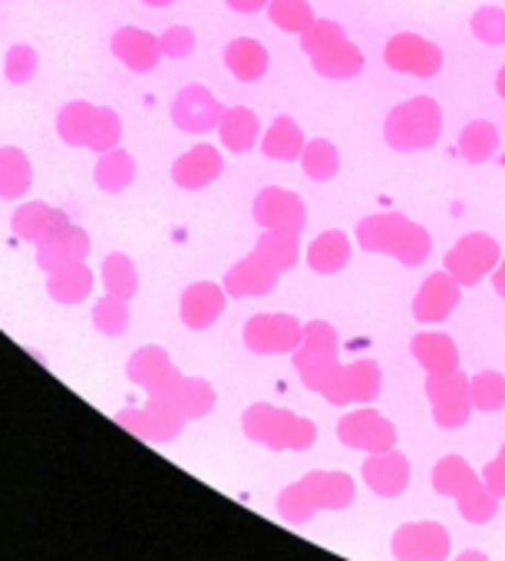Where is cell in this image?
Masks as SVG:
<instances>
[{"instance_id": "e0dca14e", "label": "cell", "mask_w": 505, "mask_h": 561, "mask_svg": "<svg viewBox=\"0 0 505 561\" xmlns=\"http://www.w3.org/2000/svg\"><path fill=\"white\" fill-rule=\"evenodd\" d=\"M113 57L133 73H152L162 60V47L159 37H152L149 31L123 27L113 34Z\"/></svg>"}, {"instance_id": "ba28073f", "label": "cell", "mask_w": 505, "mask_h": 561, "mask_svg": "<svg viewBox=\"0 0 505 561\" xmlns=\"http://www.w3.org/2000/svg\"><path fill=\"white\" fill-rule=\"evenodd\" d=\"M301 321L291 314H255L244 324V344L255 354H288L301 344Z\"/></svg>"}, {"instance_id": "7a4b0ae2", "label": "cell", "mask_w": 505, "mask_h": 561, "mask_svg": "<svg viewBox=\"0 0 505 561\" xmlns=\"http://www.w3.org/2000/svg\"><path fill=\"white\" fill-rule=\"evenodd\" d=\"M301 50L311 60V67L328 80H354L364 70L360 47L334 21H314L301 34Z\"/></svg>"}, {"instance_id": "e575fe53", "label": "cell", "mask_w": 505, "mask_h": 561, "mask_svg": "<svg viewBox=\"0 0 505 561\" xmlns=\"http://www.w3.org/2000/svg\"><path fill=\"white\" fill-rule=\"evenodd\" d=\"M37 67H41V57L31 44H14L4 57V73L14 87H24L37 77Z\"/></svg>"}, {"instance_id": "3957f363", "label": "cell", "mask_w": 505, "mask_h": 561, "mask_svg": "<svg viewBox=\"0 0 505 561\" xmlns=\"http://www.w3.org/2000/svg\"><path fill=\"white\" fill-rule=\"evenodd\" d=\"M57 133L67 146L110 152L123 139V123H119L116 110H110V106H93L87 100H73L60 110Z\"/></svg>"}, {"instance_id": "d590c367", "label": "cell", "mask_w": 505, "mask_h": 561, "mask_svg": "<svg viewBox=\"0 0 505 561\" xmlns=\"http://www.w3.org/2000/svg\"><path fill=\"white\" fill-rule=\"evenodd\" d=\"M472 34H475V41H482L489 47H505V11L479 8L472 14Z\"/></svg>"}, {"instance_id": "f35d334b", "label": "cell", "mask_w": 505, "mask_h": 561, "mask_svg": "<svg viewBox=\"0 0 505 561\" xmlns=\"http://www.w3.org/2000/svg\"><path fill=\"white\" fill-rule=\"evenodd\" d=\"M472 397H475V403L482 410H495V407L505 403V380L498 374H482L472 383Z\"/></svg>"}, {"instance_id": "4316f807", "label": "cell", "mask_w": 505, "mask_h": 561, "mask_svg": "<svg viewBox=\"0 0 505 561\" xmlns=\"http://www.w3.org/2000/svg\"><path fill=\"white\" fill-rule=\"evenodd\" d=\"M413 357L429 374H452L459 364V351H456L452 337H446V334H416L413 337Z\"/></svg>"}, {"instance_id": "7bdbcfd3", "label": "cell", "mask_w": 505, "mask_h": 561, "mask_svg": "<svg viewBox=\"0 0 505 561\" xmlns=\"http://www.w3.org/2000/svg\"><path fill=\"white\" fill-rule=\"evenodd\" d=\"M142 4H149V8H169V4H175V0H142Z\"/></svg>"}, {"instance_id": "8d00e7d4", "label": "cell", "mask_w": 505, "mask_h": 561, "mask_svg": "<svg viewBox=\"0 0 505 561\" xmlns=\"http://www.w3.org/2000/svg\"><path fill=\"white\" fill-rule=\"evenodd\" d=\"M165 397H179V403L188 410V413H205L211 407V390L205 383H195V380H172L165 387Z\"/></svg>"}, {"instance_id": "7402d4cb", "label": "cell", "mask_w": 505, "mask_h": 561, "mask_svg": "<svg viewBox=\"0 0 505 561\" xmlns=\"http://www.w3.org/2000/svg\"><path fill=\"white\" fill-rule=\"evenodd\" d=\"M34 185V165L24 149L18 146H0V198L18 202Z\"/></svg>"}, {"instance_id": "9a60e30c", "label": "cell", "mask_w": 505, "mask_h": 561, "mask_svg": "<svg viewBox=\"0 0 505 561\" xmlns=\"http://www.w3.org/2000/svg\"><path fill=\"white\" fill-rule=\"evenodd\" d=\"M225 301H228V295H225L221 285H215V280H198V285L185 288V295H182V301H179L182 324L192 328V331L211 328V324L221 318Z\"/></svg>"}, {"instance_id": "ac0fdd59", "label": "cell", "mask_w": 505, "mask_h": 561, "mask_svg": "<svg viewBox=\"0 0 505 561\" xmlns=\"http://www.w3.org/2000/svg\"><path fill=\"white\" fill-rule=\"evenodd\" d=\"M87 254H90V234L80 225H70L54 241L37 244V267L50 274V271H60V267L87 261Z\"/></svg>"}, {"instance_id": "83f0119b", "label": "cell", "mask_w": 505, "mask_h": 561, "mask_svg": "<svg viewBox=\"0 0 505 561\" xmlns=\"http://www.w3.org/2000/svg\"><path fill=\"white\" fill-rule=\"evenodd\" d=\"M129 374L136 383L149 387V390H165L175 380V370L165 357V351L159 347H142L133 360H129Z\"/></svg>"}, {"instance_id": "603a6c76", "label": "cell", "mask_w": 505, "mask_h": 561, "mask_svg": "<svg viewBox=\"0 0 505 561\" xmlns=\"http://www.w3.org/2000/svg\"><path fill=\"white\" fill-rule=\"evenodd\" d=\"M218 136L228 146V152H248L262 142V123L248 106H231L218 123Z\"/></svg>"}, {"instance_id": "d4e9b609", "label": "cell", "mask_w": 505, "mask_h": 561, "mask_svg": "<svg viewBox=\"0 0 505 561\" xmlns=\"http://www.w3.org/2000/svg\"><path fill=\"white\" fill-rule=\"evenodd\" d=\"M351 238L344 234V231H324V234H318L314 241H311V248H308V264H311V271H318V274H337L341 267H347V261H351Z\"/></svg>"}, {"instance_id": "f546056e", "label": "cell", "mask_w": 505, "mask_h": 561, "mask_svg": "<svg viewBox=\"0 0 505 561\" xmlns=\"http://www.w3.org/2000/svg\"><path fill=\"white\" fill-rule=\"evenodd\" d=\"M495 149H498V129L492 123H485V119H475L459 133V152L472 165L489 162L495 156Z\"/></svg>"}, {"instance_id": "9c48e42d", "label": "cell", "mask_w": 505, "mask_h": 561, "mask_svg": "<svg viewBox=\"0 0 505 561\" xmlns=\"http://www.w3.org/2000/svg\"><path fill=\"white\" fill-rule=\"evenodd\" d=\"M251 215H255V221L265 231H295V234H301L305 225H308V208H305L301 195H295L288 188H278V185L262 188V195L255 198V205H251Z\"/></svg>"}, {"instance_id": "8992f818", "label": "cell", "mask_w": 505, "mask_h": 561, "mask_svg": "<svg viewBox=\"0 0 505 561\" xmlns=\"http://www.w3.org/2000/svg\"><path fill=\"white\" fill-rule=\"evenodd\" d=\"M295 364H298L305 383L321 390V383L337 370V334H334V328L324 321H311L301 334Z\"/></svg>"}, {"instance_id": "ffe728a7", "label": "cell", "mask_w": 505, "mask_h": 561, "mask_svg": "<svg viewBox=\"0 0 505 561\" xmlns=\"http://www.w3.org/2000/svg\"><path fill=\"white\" fill-rule=\"evenodd\" d=\"M429 397L436 403V416L443 423H459L469 413V387L462 374H433L429 377Z\"/></svg>"}, {"instance_id": "8fae6325", "label": "cell", "mask_w": 505, "mask_h": 561, "mask_svg": "<svg viewBox=\"0 0 505 561\" xmlns=\"http://www.w3.org/2000/svg\"><path fill=\"white\" fill-rule=\"evenodd\" d=\"M225 116V106L211 96V90L205 87H185L175 103H172V123L182 129V133H192V136H202V133H211L218 129Z\"/></svg>"}, {"instance_id": "b9f144b4", "label": "cell", "mask_w": 505, "mask_h": 561, "mask_svg": "<svg viewBox=\"0 0 505 561\" xmlns=\"http://www.w3.org/2000/svg\"><path fill=\"white\" fill-rule=\"evenodd\" d=\"M495 90H498V96L505 100V67L498 70V77H495Z\"/></svg>"}, {"instance_id": "836d02e7", "label": "cell", "mask_w": 505, "mask_h": 561, "mask_svg": "<svg viewBox=\"0 0 505 561\" xmlns=\"http://www.w3.org/2000/svg\"><path fill=\"white\" fill-rule=\"evenodd\" d=\"M93 324H96V331L106 334V337L126 334V328H129V301L113 298V295H103V298L96 301V308H93Z\"/></svg>"}, {"instance_id": "52a82bcc", "label": "cell", "mask_w": 505, "mask_h": 561, "mask_svg": "<svg viewBox=\"0 0 505 561\" xmlns=\"http://www.w3.org/2000/svg\"><path fill=\"white\" fill-rule=\"evenodd\" d=\"M383 60L390 70L397 73H410V77H436L443 70V50L420 37V34H397L387 41V50H383Z\"/></svg>"}, {"instance_id": "ab89813d", "label": "cell", "mask_w": 505, "mask_h": 561, "mask_svg": "<svg viewBox=\"0 0 505 561\" xmlns=\"http://www.w3.org/2000/svg\"><path fill=\"white\" fill-rule=\"evenodd\" d=\"M225 4L234 11V14H259V11H265L272 0H225Z\"/></svg>"}, {"instance_id": "2e32d148", "label": "cell", "mask_w": 505, "mask_h": 561, "mask_svg": "<svg viewBox=\"0 0 505 561\" xmlns=\"http://www.w3.org/2000/svg\"><path fill=\"white\" fill-rule=\"evenodd\" d=\"M377 390H380V367H377L374 360H364V364H354V367H337V370L321 383V393H328V397L337 400V403H347V400H370Z\"/></svg>"}, {"instance_id": "4dcf8cb0", "label": "cell", "mask_w": 505, "mask_h": 561, "mask_svg": "<svg viewBox=\"0 0 505 561\" xmlns=\"http://www.w3.org/2000/svg\"><path fill=\"white\" fill-rule=\"evenodd\" d=\"M255 251H259L265 261H272V264L285 274V271H291V267L298 264V257H301V234H295V231H265V234L259 238Z\"/></svg>"}, {"instance_id": "5b68a950", "label": "cell", "mask_w": 505, "mask_h": 561, "mask_svg": "<svg viewBox=\"0 0 505 561\" xmlns=\"http://www.w3.org/2000/svg\"><path fill=\"white\" fill-rule=\"evenodd\" d=\"M502 261V248L492 234L485 231H472L466 238H459L449 251H446V261L443 267L459 280L462 288H472L479 285L482 277H489Z\"/></svg>"}, {"instance_id": "f1b7e54d", "label": "cell", "mask_w": 505, "mask_h": 561, "mask_svg": "<svg viewBox=\"0 0 505 561\" xmlns=\"http://www.w3.org/2000/svg\"><path fill=\"white\" fill-rule=\"evenodd\" d=\"M100 277H103L106 295H113V298L129 301V298L139 291V271H136L133 257H129V254H123V251H113V254L103 261Z\"/></svg>"}, {"instance_id": "4fadbf2b", "label": "cell", "mask_w": 505, "mask_h": 561, "mask_svg": "<svg viewBox=\"0 0 505 561\" xmlns=\"http://www.w3.org/2000/svg\"><path fill=\"white\" fill-rule=\"evenodd\" d=\"M11 228L18 238L31 241V244H47L54 241L57 234H64L70 228V218L54 208V205H44V202H27L14 211L11 218Z\"/></svg>"}, {"instance_id": "7c38bea8", "label": "cell", "mask_w": 505, "mask_h": 561, "mask_svg": "<svg viewBox=\"0 0 505 561\" xmlns=\"http://www.w3.org/2000/svg\"><path fill=\"white\" fill-rule=\"evenodd\" d=\"M459 298H462L459 280L449 271H436L423 280L416 298H413V318L420 324H439L456 311Z\"/></svg>"}, {"instance_id": "d6a6232c", "label": "cell", "mask_w": 505, "mask_h": 561, "mask_svg": "<svg viewBox=\"0 0 505 561\" xmlns=\"http://www.w3.org/2000/svg\"><path fill=\"white\" fill-rule=\"evenodd\" d=\"M268 18H272L275 27H282L288 34H298V37L318 21L308 0H272V4H268Z\"/></svg>"}, {"instance_id": "5bb4252c", "label": "cell", "mask_w": 505, "mask_h": 561, "mask_svg": "<svg viewBox=\"0 0 505 561\" xmlns=\"http://www.w3.org/2000/svg\"><path fill=\"white\" fill-rule=\"evenodd\" d=\"M225 169V159L215 146L202 142V146H192L185 156L175 159L172 165V182L185 192H198V188H208Z\"/></svg>"}, {"instance_id": "44dd1931", "label": "cell", "mask_w": 505, "mask_h": 561, "mask_svg": "<svg viewBox=\"0 0 505 561\" xmlns=\"http://www.w3.org/2000/svg\"><path fill=\"white\" fill-rule=\"evenodd\" d=\"M225 67L234 80L241 83H255L268 73V50L265 44L251 41V37H238L225 47Z\"/></svg>"}, {"instance_id": "74e56055", "label": "cell", "mask_w": 505, "mask_h": 561, "mask_svg": "<svg viewBox=\"0 0 505 561\" xmlns=\"http://www.w3.org/2000/svg\"><path fill=\"white\" fill-rule=\"evenodd\" d=\"M159 47H162V57H169V60H185V57H192V50H195V31H188V27H169V31L159 37Z\"/></svg>"}, {"instance_id": "d6986e66", "label": "cell", "mask_w": 505, "mask_h": 561, "mask_svg": "<svg viewBox=\"0 0 505 561\" xmlns=\"http://www.w3.org/2000/svg\"><path fill=\"white\" fill-rule=\"evenodd\" d=\"M93 285H96V274L93 267H87V261L47 274V295L57 305H83L93 295Z\"/></svg>"}, {"instance_id": "30bf717a", "label": "cell", "mask_w": 505, "mask_h": 561, "mask_svg": "<svg viewBox=\"0 0 505 561\" xmlns=\"http://www.w3.org/2000/svg\"><path fill=\"white\" fill-rule=\"evenodd\" d=\"M278 277H282V271L272 261H265L259 251H251L234 267H228L221 288H225L228 298H238V301H244V298H265V295L275 291Z\"/></svg>"}, {"instance_id": "cb8c5ba5", "label": "cell", "mask_w": 505, "mask_h": 561, "mask_svg": "<svg viewBox=\"0 0 505 561\" xmlns=\"http://www.w3.org/2000/svg\"><path fill=\"white\" fill-rule=\"evenodd\" d=\"M305 133H301V126L291 119V116H278L272 126H268V133H262V152L268 156V159H278V162H295V159H301V152H305Z\"/></svg>"}, {"instance_id": "60d3db41", "label": "cell", "mask_w": 505, "mask_h": 561, "mask_svg": "<svg viewBox=\"0 0 505 561\" xmlns=\"http://www.w3.org/2000/svg\"><path fill=\"white\" fill-rule=\"evenodd\" d=\"M492 288H495V295L498 298H505V257L498 261V267L492 271Z\"/></svg>"}, {"instance_id": "1f68e13d", "label": "cell", "mask_w": 505, "mask_h": 561, "mask_svg": "<svg viewBox=\"0 0 505 561\" xmlns=\"http://www.w3.org/2000/svg\"><path fill=\"white\" fill-rule=\"evenodd\" d=\"M301 169H305V175L314 179V182L334 179L337 169H341V152H337V146L328 142V139H311V142L305 146V152H301Z\"/></svg>"}, {"instance_id": "277c9868", "label": "cell", "mask_w": 505, "mask_h": 561, "mask_svg": "<svg viewBox=\"0 0 505 561\" xmlns=\"http://www.w3.org/2000/svg\"><path fill=\"white\" fill-rule=\"evenodd\" d=\"M443 136V110L429 96H413L390 110L383 123V139L397 152H420L436 146Z\"/></svg>"}, {"instance_id": "6da1fadb", "label": "cell", "mask_w": 505, "mask_h": 561, "mask_svg": "<svg viewBox=\"0 0 505 561\" xmlns=\"http://www.w3.org/2000/svg\"><path fill=\"white\" fill-rule=\"evenodd\" d=\"M357 244L374 254L397 257L403 267H416L429 257L433 238L423 225L410 221L400 211H380L357 225Z\"/></svg>"}, {"instance_id": "484cf974", "label": "cell", "mask_w": 505, "mask_h": 561, "mask_svg": "<svg viewBox=\"0 0 505 561\" xmlns=\"http://www.w3.org/2000/svg\"><path fill=\"white\" fill-rule=\"evenodd\" d=\"M93 179H96V185L103 188V192H110V195H119V192H126L129 185H133V179H136V162H133V156L126 152V149H110V152H100V162H96V169H93Z\"/></svg>"}]
</instances>
